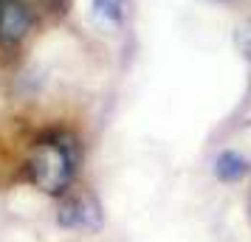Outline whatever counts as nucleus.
Instances as JSON below:
<instances>
[{"instance_id":"nucleus-1","label":"nucleus","mask_w":251,"mask_h":242,"mask_svg":"<svg viewBox=\"0 0 251 242\" xmlns=\"http://www.w3.org/2000/svg\"><path fill=\"white\" fill-rule=\"evenodd\" d=\"M79 163V144L71 132H48L34 144L28 155V177L46 195H65L74 183Z\"/></svg>"},{"instance_id":"nucleus-3","label":"nucleus","mask_w":251,"mask_h":242,"mask_svg":"<svg viewBox=\"0 0 251 242\" xmlns=\"http://www.w3.org/2000/svg\"><path fill=\"white\" fill-rule=\"evenodd\" d=\"M31 28V9L25 0H0V43L17 45Z\"/></svg>"},{"instance_id":"nucleus-6","label":"nucleus","mask_w":251,"mask_h":242,"mask_svg":"<svg viewBox=\"0 0 251 242\" xmlns=\"http://www.w3.org/2000/svg\"><path fill=\"white\" fill-rule=\"evenodd\" d=\"M237 48H240V54L251 62V20L237 25Z\"/></svg>"},{"instance_id":"nucleus-4","label":"nucleus","mask_w":251,"mask_h":242,"mask_svg":"<svg viewBox=\"0 0 251 242\" xmlns=\"http://www.w3.org/2000/svg\"><path fill=\"white\" fill-rule=\"evenodd\" d=\"M251 163L240 155V152L234 150H226L220 152L215 158V175L220 177V180H226V183H234V180H243L246 175H249Z\"/></svg>"},{"instance_id":"nucleus-5","label":"nucleus","mask_w":251,"mask_h":242,"mask_svg":"<svg viewBox=\"0 0 251 242\" xmlns=\"http://www.w3.org/2000/svg\"><path fill=\"white\" fill-rule=\"evenodd\" d=\"M127 3L130 0H93V12L104 23H122L127 17Z\"/></svg>"},{"instance_id":"nucleus-2","label":"nucleus","mask_w":251,"mask_h":242,"mask_svg":"<svg viewBox=\"0 0 251 242\" xmlns=\"http://www.w3.org/2000/svg\"><path fill=\"white\" fill-rule=\"evenodd\" d=\"M59 225L79 231H96L102 228V206L93 195H76L68 197L65 206L59 208Z\"/></svg>"}]
</instances>
